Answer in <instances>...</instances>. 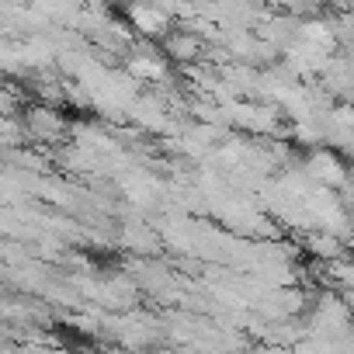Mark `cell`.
Returning <instances> with one entry per match:
<instances>
[{
	"instance_id": "obj_1",
	"label": "cell",
	"mask_w": 354,
	"mask_h": 354,
	"mask_svg": "<svg viewBox=\"0 0 354 354\" xmlns=\"http://www.w3.org/2000/svg\"><path fill=\"white\" fill-rule=\"evenodd\" d=\"M226 122H230V129H243V132L261 136V139H274L281 132V111L274 104H264V101L226 104Z\"/></svg>"
},
{
	"instance_id": "obj_2",
	"label": "cell",
	"mask_w": 354,
	"mask_h": 354,
	"mask_svg": "<svg viewBox=\"0 0 354 354\" xmlns=\"http://www.w3.org/2000/svg\"><path fill=\"white\" fill-rule=\"evenodd\" d=\"M160 56L167 59V63H174V66H198V63H205V49H209V42L205 39H198L192 28H185V25H174L160 42Z\"/></svg>"
},
{
	"instance_id": "obj_3",
	"label": "cell",
	"mask_w": 354,
	"mask_h": 354,
	"mask_svg": "<svg viewBox=\"0 0 354 354\" xmlns=\"http://www.w3.org/2000/svg\"><path fill=\"white\" fill-rule=\"evenodd\" d=\"M302 170H306V177L316 188H326V192H340L351 181V170H347L344 156H337L333 149H313L306 156Z\"/></svg>"
},
{
	"instance_id": "obj_4",
	"label": "cell",
	"mask_w": 354,
	"mask_h": 354,
	"mask_svg": "<svg viewBox=\"0 0 354 354\" xmlns=\"http://www.w3.org/2000/svg\"><path fill=\"white\" fill-rule=\"evenodd\" d=\"M129 122L139 129V132H153V136H163V132H170L174 129V111L167 108V101L156 94V91H149V94H139L132 104H129Z\"/></svg>"
},
{
	"instance_id": "obj_5",
	"label": "cell",
	"mask_w": 354,
	"mask_h": 354,
	"mask_svg": "<svg viewBox=\"0 0 354 354\" xmlns=\"http://www.w3.org/2000/svg\"><path fill=\"white\" fill-rule=\"evenodd\" d=\"M125 18H129V28H132L139 39H146V42H160V39L174 28L170 18L160 11V4H139V8H129Z\"/></svg>"
},
{
	"instance_id": "obj_6",
	"label": "cell",
	"mask_w": 354,
	"mask_h": 354,
	"mask_svg": "<svg viewBox=\"0 0 354 354\" xmlns=\"http://www.w3.org/2000/svg\"><path fill=\"white\" fill-rule=\"evenodd\" d=\"M118 243H122L125 250L139 254V257H160V250H163V240H160L156 226L139 223V219L122 223V230H118Z\"/></svg>"
},
{
	"instance_id": "obj_7",
	"label": "cell",
	"mask_w": 354,
	"mask_h": 354,
	"mask_svg": "<svg viewBox=\"0 0 354 354\" xmlns=\"http://www.w3.org/2000/svg\"><path fill=\"white\" fill-rule=\"evenodd\" d=\"M302 250H306L316 264H323V268H330V264L351 257V247H347L344 240H337V236H330V233H319V230H313V233L302 236Z\"/></svg>"
},
{
	"instance_id": "obj_8",
	"label": "cell",
	"mask_w": 354,
	"mask_h": 354,
	"mask_svg": "<svg viewBox=\"0 0 354 354\" xmlns=\"http://www.w3.org/2000/svg\"><path fill=\"white\" fill-rule=\"evenodd\" d=\"M28 129H32L39 139L56 142V139L66 132V118L56 115L53 108H32V111H28Z\"/></svg>"
}]
</instances>
